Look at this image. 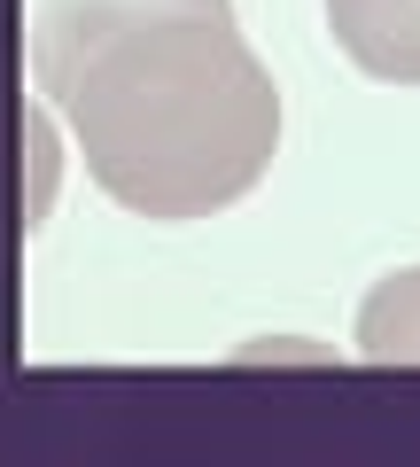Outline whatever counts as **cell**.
Wrapping results in <instances>:
<instances>
[{"instance_id": "cell-1", "label": "cell", "mask_w": 420, "mask_h": 467, "mask_svg": "<svg viewBox=\"0 0 420 467\" xmlns=\"http://www.w3.org/2000/svg\"><path fill=\"white\" fill-rule=\"evenodd\" d=\"M24 55L94 187L156 226L241 202L281 149L234 0H24Z\"/></svg>"}, {"instance_id": "cell-2", "label": "cell", "mask_w": 420, "mask_h": 467, "mask_svg": "<svg viewBox=\"0 0 420 467\" xmlns=\"http://www.w3.org/2000/svg\"><path fill=\"white\" fill-rule=\"evenodd\" d=\"M327 24L366 78L420 86V0H327Z\"/></svg>"}, {"instance_id": "cell-3", "label": "cell", "mask_w": 420, "mask_h": 467, "mask_svg": "<svg viewBox=\"0 0 420 467\" xmlns=\"http://www.w3.org/2000/svg\"><path fill=\"white\" fill-rule=\"evenodd\" d=\"M358 350L382 367H420V273H397L358 312Z\"/></svg>"}]
</instances>
